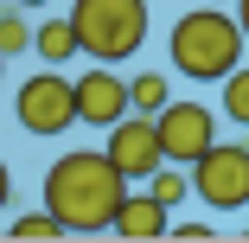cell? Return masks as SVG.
<instances>
[{"label": "cell", "instance_id": "cell-5", "mask_svg": "<svg viewBox=\"0 0 249 243\" xmlns=\"http://www.w3.org/2000/svg\"><path fill=\"white\" fill-rule=\"evenodd\" d=\"M192 192L211 211H243L249 205V148L243 141H217L211 154L192 160Z\"/></svg>", "mask_w": 249, "mask_h": 243}, {"label": "cell", "instance_id": "cell-17", "mask_svg": "<svg viewBox=\"0 0 249 243\" xmlns=\"http://www.w3.org/2000/svg\"><path fill=\"white\" fill-rule=\"evenodd\" d=\"M13 205V173H7V160H0V211Z\"/></svg>", "mask_w": 249, "mask_h": 243}, {"label": "cell", "instance_id": "cell-2", "mask_svg": "<svg viewBox=\"0 0 249 243\" xmlns=\"http://www.w3.org/2000/svg\"><path fill=\"white\" fill-rule=\"evenodd\" d=\"M166 52H173V71H179V77H192V83H224V77L243 64V52H249V32H243L236 13L192 7V13L173 19Z\"/></svg>", "mask_w": 249, "mask_h": 243}, {"label": "cell", "instance_id": "cell-10", "mask_svg": "<svg viewBox=\"0 0 249 243\" xmlns=\"http://www.w3.org/2000/svg\"><path fill=\"white\" fill-rule=\"evenodd\" d=\"M32 58H38V64H71V58H83V38H77L71 13H64V19H38V32H32Z\"/></svg>", "mask_w": 249, "mask_h": 243}, {"label": "cell", "instance_id": "cell-3", "mask_svg": "<svg viewBox=\"0 0 249 243\" xmlns=\"http://www.w3.org/2000/svg\"><path fill=\"white\" fill-rule=\"evenodd\" d=\"M71 26L83 38V58L128 64L147 45V0H71Z\"/></svg>", "mask_w": 249, "mask_h": 243}, {"label": "cell", "instance_id": "cell-7", "mask_svg": "<svg viewBox=\"0 0 249 243\" xmlns=\"http://www.w3.org/2000/svg\"><path fill=\"white\" fill-rule=\"evenodd\" d=\"M160 148H166V160H179V167H192L198 154H211V148H217L211 109H205V103H166V109H160Z\"/></svg>", "mask_w": 249, "mask_h": 243}, {"label": "cell", "instance_id": "cell-16", "mask_svg": "<svg viewBox=\"0 0 249 243\" xmlns=\"http://www.w3.org/2000/svg\"><path fill=\"white\" fill-rule=\"evenodd\" d=\"M166 237H185V243H205V237H211V224H205V218H192V224H173Z\"/></svg>", "mask_w": 249, "mask_h": 243}, {"label": "cell", "instance_id": "cell-15", "mask_svg": "<svg viewBox=\"0 0 249 243\" xmlns=\"http://www.w3.org/2000/svg\"><path fill=\"white\" fill-rule=\"evenodd\" d=\"M7 237H19V243H38V237H64V224H58L52 211H26V218H13V224H7Z\"/></svg>", "mask_w": 249, "mask_h": 243}, {"label": "cell", "instance_id": "cell-12", "mask_svg": "<svg viewBox=\"0 0 249 243\" xmlns=\"http://www.w3.org/2000/svg\"><path fill=\"white\" fill-rule=\"evenodd\" d=\"M32 19H26V7H13V0H7V7H0V52H7V58H19V52H32Z\"/></svg>", "mask_w": 249, "mask_h": 243}, {"label": "cell", "instance_id": "cell-18", "mask_svg": "<svg viewBox=\"0 0 249 243\" xmlns=\"http://www.w3.org/2000/svg\"><path fill=\"white\" fill-rule=\"evenodd\" d=\"M236 19H243V32H249V0H236Z\"/></svg>", "mask_w": 249, "mask_h": 243}, {"label": "cell", "instance_id": "cell-9", "mask_svg": "<svg viewBox=\"0 0 249 243\" xmlns=\"http://www.w3.org/2000/svg\"><path fill=\"white\" fill-rule=\"evenodd\" d=\"M173 205H160L154 192H128L122 199V211H115V237H128V243H147V237H166L173 230V218H166Z\"/></svg>", "mask_w": 249, "mask_h": 243}, {"label": "cell", "instance_id": "cell-8", "mask_svg": "<svg viewBox=\"0 0 249 243\" xmlns=\"http://www.w3.org/2000/svg\"><path fill=\"white\" fill-rule=\"evenodd\" d=\"M77 115L89 128H115L122 115H134V96H128V77H115V64H96L77 77Z\"/></svg>", "mask_w": 249, "mask_h": 243}, {"label": "cell", "instance_id": "cell-19", "mask_svg": "<svg viewBox=\"0 0 249 243\" xmlns=\"http://www.w3.org/2000/svg\"><path fill=\"white\" fill-rule=\"evenodd\" d=\"M13 7H26V13H32V7H45V0H13Z\"/></svg>", "mask_w": 249, "mask_h": 243}, {"label": "cell", "instance_id": "cell-11", "mask_svg": "<svg viewBox=\"0 0 249 243\" xmlns=\"http://www.w3.org/2000/svg\"><path fill=\"white\" fill-rule=\"evenodd\" d=\"M128 96H134L141 115H160V109L173 103V83H166L160 71H141V77H128Z\"/></svg>", "mask_w": 249, "mask_h": 243}, {"label": "cell", "instance_id": "cell-20", "mask_svg": "<svg viewBox=\"0 0 249 243\" xmlns=\"http://www.w3.org/2000/svg\"><path fill=\"white\" fill-rule=\"evenodd\" d=\"M0 77H7V52H0Z\"/></svg>", "mask_w": 249, "mask_h": 243}, {"label": "cell", "instance_id": "cell-21", "mask_svg": "<svg viewBox=\"0 0 249 243\" xmlns=\"http://www.w3.org/2000/svg\"><path fill=\"white\" fill-rule=\"evenodd\" d=\"M0 7H7V0H0Z\"/></svg>", "mask_w": 249, "mask_h": 243}, {"label": "cell", "instance_id": "cell-14", "mask_svg": "<svg viewBox=\"0 0 249 243\" xmlns=\"http://www.w3.org/2000/svg\"><path fill=\"white\" fill-rule=\"evenodd\" d=\"M224 115H230L236 128H249V64H236V71L224 77Z\"/></svg>", "mask_w": 249, "mask_h": 243}, {"label": "cell", "instance_id": "cell-13", "mask_svg": "<svg viewBox=\"0 0 249 243\" xmlns=\"http://www.w3.org/2000/svg\"><path fill=\"white\" fill-rule=\"evenodd\" d=\"M147 192H154L160 205H179L185 192H192V173H185L179 160H160V167H154V179H147Z\"/></svg>", "mask_w": 249, "mask_h": 243}, {"label": "cell", "instance_id": "cell-4", "mask_svg": "<svg viewBox=\"0 0 249 243\" xmlns=\"http://www.w3.org/2000/svg\"><path fill=\"white\" fill-rule=\"evenodd\" d=\"M13 115H19V128H26V134L58 141L64 128H77V122H83V115H77V77H64V64H45L38 77H26V83H19Z\"/></svg>", "mask_w": 249, "mask_h": 243}, {"label": "cell", "instance_id": "cell-6", "mask_svg": "<svg viewBox=\"0 0 249 243\" xmlns=\"http://www.w3.org/2000/svg\"><path fill=\"white\" fill-rule=\"evenodd\" d=\"M109 160L128 173V186L134 179H154V167L166 160V148H160V115H122L115 128H109Z\"/></svg>", "mask_w": 249, "mask_h": 243}, {"label": "cell", "instance_id": "cell-1", "mask_svg": "<svg viewBox=\"0 0 249 243\" xmlns=\"http://www.w3.org/2000/svg\"><path fill=\"white\" fill-rule=\"evenodd\" d=\"M122 199H128V173L109 160V148H77V154H58V167L45 173V211L64 224V237L115 230Z\"/></svg>", "mask_w": 249, "mask_h": 243}]
</instances>
